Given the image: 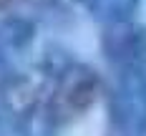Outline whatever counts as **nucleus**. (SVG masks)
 <instances>
[{
    "mask_svg": "<svg viewBox=\"0 0 146 136\" xmlns=\"http://www.w3.org/2000/svg\"><path fill=\"white\" fill-rule=\"evenodd\" d=\"M38 98L56 129H66L83 119L101 96V76L88 63L73 58L68 50L48 48L40 60Z\"/></svg>",
    "mask_w": 146,
    "mask_h": 136,
    "instance_id": "1",
    "label": "nucleus"
},
{
    "mask_svg": "<svg viewBox=\"0 0 146 136\" xmlns=\"http://www.w3.org/2000/svg\"><path fill=\"white\" fill-rule=\"evenodd\" d=\"M103 136H146V71H113L106 91Z\"/></svg>",
    "mask_w": 146,
    "mask_h": 136,
    "instance_id": "2",
    "label": "nucleus"
},
{
    "mask_svg": "<svg viewBox=\"0 0 146 136\" xmlns=\"http://www.w3.org/2000/svg\"><path fill=\"white\" fill-rule=\"evenodd\" d=\"M35 40V20L25 15H10L0 20V103L10 106L25 98L33 86L23 71L25 53Z\"/></svg>",
    "mask_w": 146,
    "mask_h": 136,
    "instance_id": "3",
    "label": "nucleus"
},
{
    "mask_svg": "<svg viewBox=\"0 0 146 136\" xmlns=\"http://www.w3.org/2000/svg\"><path fill=\"white\" fill-rule=\"evenodd\" d=\"M101 50L113 71L118 68L146 71V25L133 20L106 25L101 33Z\"/></svg>",
    "mask_w": 146,
    "mask_h": 136,
    "instance_id": "4",
    "label": "nucleus"
},
{
    "mask_svg": "<svg viewBox=\"0 0 146 136\" xmlns=\"http://www.w3.org/2000/svg\"><path fill=\"white\" fill-rule=\"evenodd\" d=\"M3 136H58V129L45 116L40 98H38V86L30 91L20 103L5 106V126Z\"/></svg>",
    "mask_w": 146,
    "mask_h": 136,
    "instance_id": "5",
    "label": "nucleus"
},
{
    "mask_svg": "<svg viewBox=\"0 0 146 136\" xmlns=\"http://www.w3.org/2000/svg\"><path fill=\"white\" fill-rule=\"evenodd\" d=\"M81 3L96 20L103 23V28L116 23H129L139 10V0H81Z\"/></svg>",
    "mask_w": 146,
    "mask_h": 136,
    "instance_id": "6",
    "label": "nucleus"
},
{
    "mask_svg": "<svg viewBox=\"0 0 146 136\" xmlns=\"http://www.w3.org/2000/svg\"><path fill=\"white\" fill-rule=\"evenodd\" d=\"M23 0H0V13H5V10H13V8H18Z\"/></svg>",
    "mask_w": 146,
    "mask_h": 136,
    "instance_id": "7",
    "label": "nucleus"
},
{
    "mask_svg": "<svg viewBox=\"0 0 146 136\" xmlns=\"http://www.w3.org/2000/svg\"><path fill=\"white\" fill-rule=\"evenodd\" d=\"M3 126H5V108H0V136H3Z\"/></svg>",
    "mask_w": 146,
    "mask_h": 136,
    "instance_id": "8",
    "label": "nucleus"
}]
</instances>
